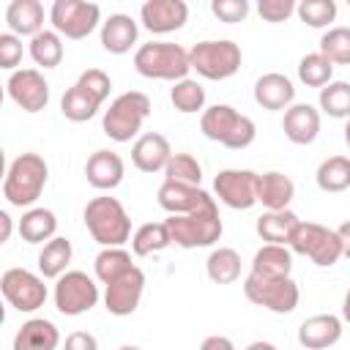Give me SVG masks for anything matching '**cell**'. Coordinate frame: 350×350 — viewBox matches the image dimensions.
Wrapping results in <instances>:
<instances>
[{
    "label": "cell",
    "mask_w": 350,
    "mask_h": 350,
    "mask_svg": "<svg viewBox=\"0 0 350 350\" xmlns=\"http://www.w3.org/2000/svg\"><path fill=\"white\" fill-rule=\"evenodd\" d=\"M101 104L104 101H98L93 93H88L79 82H74L66 93H63V98H60V112H63V118L66 120H71V123H85V120H90L98 109H101Z\"/></svg>",
    "instance_id": "cell-32"
},
{
    "label": "cell",
    "mask_w": 350,
    "mask_h": 350,
    "mask_svg": "<svg viewBox=\"0 0 350 350\" xmlns=\"http://www.w3.org/2000/svg\"><path fill=\"white\" fill-rule=\"evenodd\" d=\"M243 350H279L273 342H265V339H257V342H252V345H246Z\"/></svg>",
    "instance_id": "cell-51"
},
{
    "label": "cell",
    "mask_w": 350,
    "mask_h": 350,
    "mask_svg": "<svg viewBox=\"0 0 350 350\" xmlns=\"http://www.w3.org/2000/svg\"><path fill=\"white\" fill-rule=\"evenodd\" d=\"M345 323L336 314H312L298 325V345L304 350H328L342 339Z\"/></svg>",
    "instance_id": "cell-20"
},
{
    "label": "cell",
    "mask_w": 350,
    "mask_h": 350,
    "mask_svg": "<svg viewBox=\"0 0 350 350\" xmlns=\"http://www.w3.org/2000/svg\"><path fill=\"white\" fill-rule=\"evenodd\" d=\"M8 98L22 109V112H41L49 104V82L41 68H16L5 79Z\"/></svg>",
    "instance_id": "cell-14"
},
{
    "label": "cell",
    "mask_w": 350,
    "mask_h": 350,
    "mask_svg": "<svg viewBox=\"0 0 350 350\" xmlns=\"http://www.w3.org/2000/svg\"><path fill=\"white\" fill-rule=\"evenodd\" d=\"M167 230H170V238L175 246L180 249H205V246H213L221 232H224V224H221V216H219V205L211 202L208 208L202 211H194V213H186V216H167Z\"/></svg>",
    "instance_id": "cell-7"
},
{
    "label": "cell",
    "mask_w": 350,
    "mask_h": 350,
    "mask_svg": "<svg viewBox=\"0 0 350 350\" xmlns=\"http://www.w3.org/2000/svg\"><path fill=\"white\" fill-rule=\"evenodd\" d=\"M49 22L63 38L82 41L101 25V8L85 0H55L49 8Z\"/></svg>",
    "instance_id": "cell-12"
},
{
    "label": "cell",
    "mask_w": 350,
    "mask_h": 350,
    "mask_svg": "<svg viewBox=\"0 0 350 350\" xmlns=\"http://www.w3.org/2000/svg\"><path fill=\"white\" fill-rule=\"evenodd\" d=\"M49 180V164L38 153H19L3 178V197L11 208H36Z\"/></svg>",
    "instance_id": "cell-1"
},
{
    "label": "cell",
    "mask_w": 350,
    "mask_h": 350,
    "mask_svg": "<svg viewBox=\"0 0 350 350\" xmlns=\"http://www.w3.org/2000/svg\"><path fill=\"white\" fill-rule=\"evenodd\" d=\"M336 3L334 0H301L295 14L298 19L306 25V27H314V30H325L331 27V22L336 19Z\"/></svg>",
    "instance_id": "cell-42"
},
{
    "label": "cell",
    "mask_w": 350,
    "mask_h": 350,
    "mask_svg": "<svg viewBox=\"0 0 350 350\" xmlns=\"http://www.w3.org/2000/svg\"><path fill=\"white\" fill-rule=\"evenodd\" d=\"M200 350H235V345H232V339H230V336L211 334V336H205V339H202Z\"/></svg>",
    "instance_id": "cell-48"
},
{
    "label": "cell",
    "mask_w": 350,
    "mask_h": 350,
    "mask_svg": "<svg viewBox=\"0 0 350 350\" xmlns=\"http://www.w3.org/2000/svg\"><path fill=\"white\" fill-rule=\"evenodd\" d=\"M257 180L260 172L254 170H219L213 178V194L221 205L232 208V211H249L257 205Z\"/></svg>",
    "instance_id": "cell-13"
},
{
    "label": "cell",
    "mask_w": 350,
    "mask_h": 350,
    "mask_svg": "<svg viewBox=\"0 0 350 350\" xmlns=\"http://www.w3.org/2000/svg\"><path fill=\"white\" fill-rule=\"evenodd\" d=\"M156 202L170 216H186V213H194V211L208 208L211 202H216V197H211L202 186H186V183L164 180L159 186V191H156Z\"/></svg>",
    "instance_id": "cell-17"
},
{
    "label": "cell",
    "mask_w": 350,
    "mask_h": 350,
    "mask_svg": "<svg viewBox=\"0 0 350 350\" xmlns=\"http://www.w3.org/2000/svg\"><path fill=\"white\" fill-rule=\"evenodd\" d=\"M150 98L142 90H126L109 101L101 118V131L112 142H131L139 137L142 123L150 118Z\"/></svg>",
    "instance_id": "cell-5"
},
{
    "label": "cell",
    "mask_w": 350,
    "mask_h": 350,
    "mask_svg": "<svg viewBox=\"0 0 350 350\" xmlns=\"http://www.w3.org/2000/svg\"><path fill=\"white\" fill-rule=\"evenodd\" d=\"M293 197H295V183H293L290 175H284L279 170H271V172L260 175V180H257V202L265 211H287Z\"/></svg>",
    "instance_id": "cell-25"
},
{
    "label": "cell",
    "mask_w": 350,
    "mask_h": 350,
    "mask_svg": "<svg viewBox=\"0 0 350 350\" xmlns=\"http://www.w3.org/2000/svg\"><path fill=\"white\" fill-rule=\"evenodd\" d=\"M118 350H142V347H137V345H123V347H118Z\"/></svg>",
    "instance_id": "cell-54"
},
{
    "label": "cell",
    "mask_w": 350,
    "mask_h": 350,
    "mask_svg": "<svg viewBox=\"0 0 350 350\" xmlns=\"http://www.w3.org/2000/svg\"><path fill=\"white\" fill-rule=\"evenodd\" d=\"M167 246H172L167 221H145V224H139V227L134 230V235H131V252H134L137 257L159 254V252H164Z\"/></svg>",
    "instance_id": "cell-36"
},
{
    "label": "cell",
    "mask_w": 350,
    "mask_h": 350,
    "mask_svg": "<svg viewBox=\"0 0 350 350\" xmlns=\"http://www.w3.org/2000/svg\"><path fill=\"white\" fill-rule=\"evenodd\" d=\"M77 82H79L88 93H93L98 101H107V98H109L112 79H109L107 71H101V68H88V71H82V74L77 77Z\"/></svg>",
    "instance_id": "cell-44"
},
{
    "label": "cell",
    "mask_w": 350,
    "mask_h": 350,
    "mask_svg": "<svg viewBox=\"0 0 350 350\" xmlns=\"http://www.w3.org/2000/svg\"><path fill=\"white\" fill-rule=\"evenodd\" d=\"M0 293L8 301V306L22 312V314L38 312L49 298L44 276L33 273L27 268H5L0 276Z\"/></svg>",
    "instance_id": "cell-10"
},
{
    "label": "cell",
    "mask_w": 350,
    "mask_h": 350,
    "mask_svg": "<svg viewBox=\"0 0 350 350\" xmlns=\"http://www.w3.org/2000/svg\"><path fill=\"white\" fill-rule=\"evenodd\" d=\"M254 101L268 112H279V109L287 112L295 104V85L287 74L268 71L254 82Z\"/></svg>",
    "instance_id": "cell-19"
},
{
    "label": "cell",
    "mask_w": 350,
    "mask_h": 350,
    "mask_svg": "<svg viewBox=\"0 0 350 350\" xmlns=\"http://www.w3.org/2000/svg\"><path fill=\"white\" fill-rule=\"evenodd\" d=\"M101 298L96 276H88L85 271H66L60 279H55L52 301L55 309L66 317H79L88 314Z\"/></svg>",
    "instance_id": "cell-9"
},
{
    "label": "cell",
    "mask_w": 350,
    "mask_h": 350,
    "mask_svg": "<svg viewBox=\"0 0 350 350\" xmlns=\"http://www.w3.org/2000/svg\"><path fill=\"white\" fill-rule=\"evenodd\" d=\"M57 345H60L57 325L46 317H30L14 334L11 350H57Z\"/></svg>",
    "instance_id": "cell-24"
},
{
    "label": "cell",
    "mask_w": 350,
    "mask_h": 350,
    "mask_svg": "<svg viewBox=\"0 0 350 350\" xmlns=\"http://www.w3.org/2000/svg\"><path fill=\"white\" fill-rule=\"evenodd\" d=\"M334 63L320 55V52H309L298 60V82L306 88H325L328 82H334Z\"/></svg>",
    "instance_id": "cell-39"
},
{
    "label": "cell",
    "mask_w": 350,
    "mask_h": 350,
    "mask_svg": "<svg viewBox=\"0 0 350 350\" xmlns=\"http://www.w3.org/2000/svg\"><path fill=\"white\" fill-rule=\"evenodd\" d=\"M293 271V252L290 246L262 243L252 257V271L260 279H287Z\"/></svg>",
    "instance_id": "cell-27"
},
{
    "label": "cell",
    "mask_w": 350,
    "mask_h": 350,
    "mask_svg": "<svg viewBox=\"0 0 350 350\" xmlns=\"http://www.w3.org/2000/svg\"><path fill=\"white\" fill-rule=\"evenodd\" d=\"M134 68L145 79H161V82H180L189 77V49L172 41H148L134 49Z\"/></svg>",
    "instance_id": "cell-3"
},
{
    "label": "cell",
    "mask_w": 350,
    "mask_h": 350,
    "mask_svg": "<svg viewBox=\"0 0 350 350\" xmlns=\"http://www.w3.org/2000/svg\"><path fill=\"white\" fill-rule=\"evenodd\" d=\"M170 101L183 115H197V112L202 115L205 112V88L197 79L186 77L170 88Z\"/></svg>",
    "instance_id": "cell-38"
},
{
    "label": "cell",
    "mask_w": 350,
    "mask_h": 350,
    "mask_svg": "<svg viewBox=\"0 0 350 350\" xmlns=\"http://www.w3.org/2000/svg\"><path fill=\"white\" fill-rule=\"evenodd\" d=\"M298 224H301L298 213L287 208V211H265V213L257 219L254 230H257V235H260L265 243H279V246H287Z\"/></svg>",
    "instance_id": "cell-29"
},
{
    "label": "cell",
    "mask_w": 350,
    "mask_h": 350,
    "mask_svg": "<svg viewBox=\"0 0 350 350\" xmlns=\"http://www.w3.org/2000/svg\"><path fill=\"white\" fill-rule=\"evenodd\" d=\"M189 22V5L183 0H148L139 5V25L153 36H167Z\"/></svg>",
    "instance_id": "cell-16"
},
{
    "label": "cell",
    "mask_w": 350,
    "mask_h": 350,
    "mask_svg": "<svg viewBox=\"0 0 350 350\" xmlns=\"http://www.w3.org/2000/svg\"><path fill=\"white\" fill-rule=\"evenodd\" d=\"M71 257H74L71 241L63 238V235H55L49 243L41 246V252H38V257H36L38 273H41L44 279H60V276L68 271Z\"/></svg>",
    "instance_id": "cell-30"
},
{
    "label": "cell",
    "mask_w": 350,
    "mask_h": 350,
    "mask_svg": "<svg viewBox=\"0 0 350 350\" xmlns=\"http://www.w3.org/2000/svg\"><path fill=\"white\" fill-rule=\"evenodd\" d=\"M164 180L186 183V186H200L202 183V164L191 153H172L170 164L164 167Z\"/></svg>",
    "instance_id": "cell-41"
},
{
    "label": "cell",
    "mask_w": 350,
    "mask_h": 350,
    "mask_svg": "<svg viewBox=\"0 0 350 350\" xmlns=\"http://www.w3.org/2000/svg\"><path fill=\"white\" fill-rule=\"evenodd\" d=\"M8 33L19 38H33L44 30V5L38 0H11L5 8Z\"/></svg>",
    "instance_id": "cell-26"
},
{
    "label": "cell",
    "mask_w": 350,
    "mask_h": 350,
    "mask_svg": "<svg viewBox=\"0 0 350 350\" xmlns=\"http://www.w3.org/2000/svg\"><path fill=\"white\" fill-rule=\"evenodd\" d=\"M243 295L254 306H262L273 314H290V312H295V306L301 301V290H298L293 276H287V279H260V276L249 273L243 279Z\"/></svg>",
    "instance_id": "cell-11"
},
{
    "label": "cell",
    "mask_w": 350,
    "mask_h": 350,
    "mask_svg": "<svg viewBox=\"0 0 350 350\" xmlns=\"http://www.w3.org/2000/svg\"><path fill=\"white\" fill-rule=\"evenodd\" d=\"M320 55H325L334 66H350V27L336 25L328 27L320 38Z\"/></svg>",
    "instance_id": "cell-40"
},
{
    "label": "cell",
    "mask_w": 350,
    "mask_h": 350,
    "mask_svg": "<svg viewBox=\"0 0 350 350\" xmlns=\"http://www.w3.org/2000/svg\"><path fill=\"white\" fill-rule=\"evenodd\" d=\"M137 38H139V25L129 14H109L101 22L98 41H101L104 52H109V55H126V52H131L137 46Z\"/></svg>",
    "instance_id": "cell-22"
},
{
    "label": "cell",
    "mask_w": 350,
    "mask_h": 350,
    "mask_svg": "<svg viewBox=\"0 0 350 350\" xmlns=\"http://www.w3.org/2000/svg\"><path fill=\"white\" fill-rule=\"evenodd\" d=\"M19 63H22V38L14 33H0V68L14 74Z\"/></svg>",
    "instance_id": "cell-46"
},
{
    "label": "cell",
    "mask_w": 350,
    "mask_h": 350,
    "mask_svg": "<svg viewBox=\"0 0 350 350\" xmlns=\"http://www.w3.org/2000/svg\"><path fill=\"white\" fill-rule=\"evenodd\" d=\"M347 8H350V0H347Z\"/></svg>",
    "instance_id": "cell-55"
},
{
    "label": "cell",
    "mask_w": 350,
    "mask_h": 350,
    "mask_svg": "<svg viewBox=\"0 0 350 350\" xmlns=\"http://www.w3.org/2000/svg\"><path fill=\"white\" fill-rule=\"evenodd\" d=\"M314 183L325 194H339L350 189V159L347 156H328L320 161L314 172Z\"/></svg>",
    "instance_id": "cell-33"
},
{
    "label": "cell",
    "mask_w": 350,
    "mask_h": 350,
    "mask_svg": "<svg viewBox=\"0 0 350 350\" xmlns=\"http://www.w3.org/2000/svg\"><path fill=\"white\" fill-rule=\"evenodd\" d=\"M63 350H98V339L90 331H71L63 342Z\"/></svg>",
    "instance_id": "cell-47"
},
{
    "label": "cell",
    "mask_w": 350,
    "mask_h": 350,
    "mask_svg": "<svg viewBox=\"0 0 350 350\" xmlns=\"http://www.w3.org/2000/svg\"><path fill=\"white\" fill-rule=\"evenodd\" d=\"M200 131H202L205 139L219 142V145H224L230 150H243L257 137L254 120L249 115H241L230 104L205 107V112L200 115Z\"/></svg>",
    "instance_id": "cell-4"
},
{
    "label": "cell",
    "mask_w": 350,
    "mask_h": 350,
    "mask_svg": "<svg viewBox=\"0 0 350 350\" xmlns=\"http://www.w3.org/2000/svg\"><path fill=\"white\" fill-rule=\"evenodd\" d=\"M16 230L25 243H49L57 232V216L55 211L36 205L22 213V219L16 221Z\"/></svg>",
    "instance_id": "cell-28"
},
{
    "label": "cell",
    "mask_w": 350,
    "mask_h": 350,
    "mask_svg": "<svg viewBox=\"0 0 350 350\" xmlns=\"http://www.w3.org/2000/svg\"><path fill=\"white\" fill-rule=\"evenodd\" d=\"M172 159V148H170V139L159 131H148V134H139L131 145V164L145 172V175H156V172H164V167L170 164Z\"/></svg>",
    "instance_id": "cell-18"
},
{
    "label": "cell",
    "mask_w": 350,
    "mask_h": 350,
    "mask_svg": "<svg viewBox=\"0 0 350 350\" xmlns=\"http://www.w3.org/2000/svg\"><path fill=\"white\" fill-rule=\"evenodd\" d=\"M11 232H14V219L8 211H0V243H8Z\"/></svg>",
    "instance_id": "cell-49"
},
{
    "label": "cell",
    "mask_w": 350,
    "mask_h": 350,
    "mask_svg": "<svg viewBox=\"0 0 350 350\" xmlns=\"http://www.w3.org/2000/svg\"><path fill=\"white\" fill-rule=\"evenodd\" d=\"M85 227L90 232V238L107 249V246H123L126 241H131V216L123 208V202L118 197H93L85 211H82Z\"/></svg>",
    "instance_id": "cell-2"
},
{
    "label": "cell",
    "mask_w": 350,
    "mask_h": 350,
    "mask_svg": "<svg viewBox=\"0 0 350 350\" xmlns=\"http://www.w3.org/2000/svg\"><path fill=\"white\" fill-rule=\"evenodd\" d=\"M189 63H191V71H197V77L221 82L241 71L243 52L230 38H208V41H197L189 49Z\"/></svg>",
    "instance_id": "cell-6"
},
{
    "label": "cell",
    "mask_w": 350,
    "mask_h": 350,
    "mask_svg": "<svg viewBox=\"0 0 350 350\" xmlns=\"http://www.w3.org/2000/svg\"><path fill=\"white\" fill-rule=\"evenodd\" d=\"M142 293H145V271L134 265L129 273H123L120 279L104 287V309L115 317H129L137 312Z\"/></svg>",
    "instance_id": "cell-15"
},
{
    "label": "cell",
    "mask_w": 350,
    "mask_h": 350,
    "mask_svg": "<svg viewBox=\"0 0 350 350\" xmlns=\"http://www.w3.org/2000/svg\"><path fill=\"white\" fill-rule=\"evenodd\" d=\"M298 3L295 0H260L257 3V14L260 19L276 25V22H287L293 14H295Z\"/></svg>",
    "instance_id": "cell-45"
},
{
    "label": "cell",
    "mask_w": 350,
    "mask_h": 350,
    "mask_svg": "<svg viewBox=\"0 0 350 350\" xmlns=\"http://www.w3.org/2000/svg\"><path fill=\"white\" fill-rule=\"evenodd\" d=\"M249 11H252L249 0H211V14L224 25L243 22L249 16Z\"/></svg>",
    "instance_id": "cell-43"
},
{
    "label": "cell",
    "mask_w": 350,
    "mask_h": 350,
    "mask_svg": "<svg viewBox=\"0 0 350 350\" xmlns=\"http://www.w3.org/2000/svg\"><path fill=\"white\" fill-rule=\"evenodd\" d=\"M345 142H347V148H350V120L345 123Z\"/></svg>",
    "instance_id": "cell-53"
},
{
    "label": "cell",
    "mask_w": 350,
    "mask_h": 350,
    "mask_svg": "<svg viewBox=\"0 0 350 350\" xmlns=\"http://www.w3.org/2000/svg\"><path fill=\"white\" fill-rule=\"evenodd\" d=\"M287 246H290L293 254L309 257L317 268H331L345 257L342 238H339L336 230H328V227H323L317 221H304V219L295 227V232H293Z\"/></svg>",
    "instance_id": "cell-8"
},
{
    "label": "cell",
    "mask_w": 350,
    "mask_h": 350,
    "mask_svg": "<svg viewBox=\"0 0 350 350\" xmlns=\"http://www.w3.org/2000/svg\"><path fill=\"white\" fill-rule=\"evenodd\" d=\"M27 52H30V57H33V63H36L38 68H44V71H46V68H57V66L63 63V55H66V49H63V36L55 33V30H41L38 36L30 38Z\"/></svg>",
    "instance_id": "cell-35"
},
{
    "label": "cell",
    "mask_w": 350,
    "mask_h": 350,
    "mask_svg": "<svg viewBox=\"0 0 350 350\" xmlns=\"http://www.w3.org/2000/svg\"><path fill=\"white\" fill-rule=\"evenodd\" d=\"M339 238H342V249H345V257L350 260V219H345L339 227H336Z\"/></svg>",
    "instance_id": "cell-50"
},
{
    "label": "cell",
    "mask_w": 350,
    "mask_h": 350,
    "mask_svg": "<svg viewBox=\"0 0 350 350\" xmlns=\"http://www.w3.org/2000/svg\"><path fill=\"white\" fill-rule=\"evenodd\" d=\"M282 131L293 145H312L320 134V109L314 104H293L282 118Z\"/></svg>",
    "instance_id": "cell-23"
},
{
    "label": "cell",
    "mask_w": 350,
    "mask_h": 350,
    "mask_svg": "<svg viewBox=\"0 0 350 350\" xmlns=\"http://www.w3.org/2000/svg\"><path fill=\"white\" fill-rule=\"evenodd\" d=\"M205 273L213 284H232L241 279V254L230 246H216L205 260Z\"/></svg>",
    "instance_id": "cell-34"
},
{
    "label": "cell",
    "mask_w": 350,
    "mask_h": 350,
    "mask_svg": "<svg viewBox=\"0 0 350 350\" xmlns=\"http://www.w3.org/2000/svg\"><path fill=\"white\" fill-rule=\"evenodd\" d=\"M134 268L131 262V252H126L123 246H107L93 257V276L96 282H101L104 287L115 279H120L123 273H129Z\"/></svg>",
    "instance_id": "cell-31"
},
{
    "label": "cell",
    "mask_w": 350,
    "mask_h": 350,
    "mask_svg": "<svg viewBox=\"0 0 350 350\" xmlns=\"http://www.w3.org/2000/svg\"><path fill=\"white\" fill-rule=\"evenodd\" d=\"M342 323H347V325H350V287H347L345 301H342Z\"/></svg>",
    "instance_id": "cell-52"
},
{
    "label": "cell",
    "mask_w": 350,
    "mask_h": 350,
    "mask_svg": "<svg viewBox=\"0 0 350 350\" xmlns=\"http://www.w3.org/2000/svg\"><path fill=\"white\" fill-rule=\"evenodd\" d=\"M317 109L336 120H350V82L334 79L325 88H320Z\"/></svg>",
    "instance_id": "cell-37"
},
{
    "label": "cell",
    "mask_w": 350,
    "mask_h": 350,
    "mask_svg": "<svg viewBox=\"0 0 350 350\" xmlns=\"http://www.w3.org/2000/svg\"><path fill=\"white\" fill-rule=\"evenodd\" d=\"M123 175H126V164H123L120 153H115V150L101 148V150L90 153L88 161H85V178L98 191L118 189L123 183Z\"/></svg>",
    "instance_id": "cell-21"
}]
</instances>
